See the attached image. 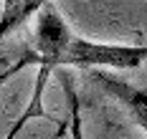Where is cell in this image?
<instances>
[{
	"label": "cell",
	"instance_id": "6da1fadb",
	"mask_svg": "<svg viewBox=\"0 0 147 139\" xmlns=\"http://www.w3.org/2000/svg\"><path fill=\"white\" fill-rule=\"evenodd\" d=\"M33 56L36 63L48 71L56 68H114L129 71L147 61V46L124 43H96L81 38L61 18L53 0H46L38 8L36 33H33Z\"/></svg>",
	"mask_w": 147,
	"mask_h": 139
},
{
	"label": "cell",
	"instance_id": "7a4b0ae2",
	"mask_svg": "<svg viewBox=\"0 0 147 139\" xmlns=\"http://www.w3.org/2000/svg\"><path fill=\"white\" fill-rule=\"evenodd\" d=\"M94 76H96V81L104 86V91L109 94V96H114L119 104L129 111L132 122L147 134V91L137 89V86L127 84V81H122V78L109 76V74H104V71H96Z\"/></svg>",
	"mask_w": 147,
	"mask_h": 139
},
{
	"label": "cell",
	"instance_id": "3957f363",
	"mask_svg": "<svg viewBox=\"0 0 147 139\" xmlns=\"http://www.w3.org/2000/svg\"><path fill=\"white\" fill-rule=\"evenodd\" d=\"M46 0H3V13H0V43L18 31L33 13H38V8Z\"/></svg>",
	"mask_w": 147,
	"mask_h": 139
},
{
	"label": "cell",
	"instance_id": "277c9868",
	"mask_svg": "<svg viewBox=\"0 0 147 139\" xmlns=\"http://www.w3.org/2000/svg\"><path fill=\"white\" fill-rule=\"evenodd\" d=\"M59 71V81L66 94V106H69V116H66V134L71 132V139H84V122H81V101H79V91L74 84V74H69L63 66L56 68Z\"/></svg>",
	"mask_w": 147,
	"mask_h": 139
},
{
	"label": "cell",
	"instance_id": "5b68a950",
	"mask_svg": "<svg viewBox=\"0 0 147 139\" xmlns=\"http://www.w3.org/2000/svg\"><path fill=\"white\" fill-rule=\"evenodd\" d=\"M28 63H36V56H33V53H26V56H23V58H20L18 63H13V66H8L5 71H0V86H3V84H5L8 78L13 76V74H18V71H20L23 66H28Z\"/></svg>",
	"mask_w": 147,
	"mask_h": 139
}]
</instances>
